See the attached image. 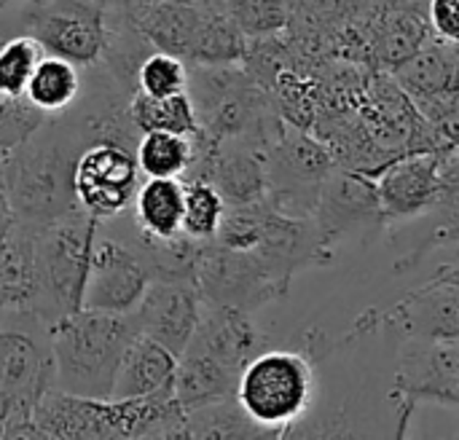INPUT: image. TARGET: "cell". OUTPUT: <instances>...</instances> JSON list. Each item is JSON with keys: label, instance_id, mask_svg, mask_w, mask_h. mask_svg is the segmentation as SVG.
I'll return each instance as SVG.
<instances>
[{"label": "cell", "instance_id": "cell-1", "mask_svg": "<svg viewBox=\"0 0 459 440\" xmlns=\"http://www.w3.org/2000/svg\"><path fill=\"white\" fill-rule=\"evenodd\" d=\"M94 140L75 108L46 118L30 137L3 153V180L13 220L40 231L83 212L75 199V164Z\"/></svg>", "mask_w": 459, "mask_h": 440}, {"label": "cell", "instance_id": "cell-2", "mask_svg": "<svg viewBox=\"0 0 459 440\" xmlns=\"http://www.w3.org/2000/svg\"><path fill=\"white\" fill-rule=\"evenodd\" d=\"M140 336L132 312L75 309L51 325L54 387L83 395L110 398L126 347Z\"/></svg>", "mask_w": 459, "mask_h": 440}, {"label": "cell", "instance_id": "cell-3", "mask_svg": "<svg viewBox=\"0 0 459 440\" xmlns=\"http://www.w3.org/2000/svg\"><path fill=\"white\" fill-rule=\"evenodd\" d=\"M51 387V323L24 306H0V427L5 438H35L32 414Z\"/></svg>", "mask_w": 459, "mask_h": 440}, {"label": "cell", "instance_id": "cell-4", "mask_svg": "<svg viewBox=\"0 0 459 440\" xmlns=\"http://www.w3.org/2000/svg\"><path fill=\"white\" fill-rule=\"evenodd\" d=\"M134 22L153 48L180 56L186 65L242 62L247 38L221 5L196 0H151Z\"/></svg>", "mask_w": 459, "mask_h": 440}, {"label": "cell", "instance_id": "cell-5", "mask_svg": "<svg viewBox=\"0 0 459 440\" xmlns=\"http://www.w3.org/2000/svg\"><path fill=\"white\" fill-rule=\"evenodd\" d=\"M237 403L272 438H288L315 398V363L304 352L264 349L239 374Z\"/></svg>", "mask_w": 459, "mask_h": 440}, {"label": "cell", "instance_id": "cell-6", "mask_svg": "<svg viewBox=\"0 0 459 440\" xmlns=\"http://www.w3.org/2000/svg\"><path fill=\"white\" fill-rule=\"evenodd\" d=\"M13 35L89 67L105 48V11L94 0H8L0 5V43Z\"/></svg>", "mask_w": 459, "mask_h": 440}, {"label": "cell", "instance_id": "cell-7", "mask_svg": "<svg viewBox=\"0 0 459 440\" xmlns=\"http://www.w3.org/2000/svg\"><path fill=\"white\" fill-rule=\"evenodd\" d=\"M100 220L75 212L35 231V312L51 325L81 309Z\"/></svg>", "mask_w": 459, "mask_h": 440}, {"label": "cell", "instance_id": "cell-8", "mask_svg": "<svg viewBox=\"0 0 459 440\" xmlns=\"http://www.w3.org/2000/svg\"><path fill=\"white\" fill-rule=\"evenodd\" d=\"M266 199L293 218H312L320 188L336 167L328 145L309 129L285 124L282 134L264 153Z\"/></svg>", "mask_w": 459, "mask_h": 440}, {"label": "cell", "instance_id": "cell-9", "mask_svg": "<svg viewBox=\"0 0 459 440\" xmlns=\"http://www.w3.org/2000/svg\"><path fill=\"white\" fill-rule=\"evenodd\" d=\"M196 288L207 304L237 306L245 312H255L288 293L253 250H234L215 239L202 242Z\"/></svg>", "mask_w": 459, "mask_h": 440}, {"label": "cell", "instance_id": "cell-10", "mask_svg": "<svg viewBox=\"0 0 459 440\" xmlns=\"http://www.w3.org/2000/svg\"><path fill=\"white\" fill-rule=\"evenodd\" d=\"M140 177L143 172L132 148L118 142H91L78 156L73 175L78 207L100 223L121 218L134 202L143 183Z\"/></svg>", "mask_w": 459, "mask_h": 440}, {"label": "cell", "instance_id": "cell-11", "mask_svg": "<svg viewBox=\"0 0 459 440\" xmlns=\"http://www.w3.org/2000/svg\"><path fill=\"white\" fill-rule=\"evenodd\" d=\"M151 282L153 274L145 258L140 255V250L129 239L102 231L100 223L89 258V274H86L81 306L129 315L134 312Z\"/></svg>", "mask_w": 459, "mask_h": 440}, {"label": "cell", "instance_id": "cell-12", "mask_svg": "<svg viewBox=\"0 0 459 440\" xmlns=\"http://www.w3.org/2000/svg\"><path fill=\"white\" fill-rule=\"evenodd\" d=\"M393 398L403 406L406 433L409 414L417 403L433 401L444 406H459V339H417L409 336L401 347Z\"/></svg>", "mask_w": 459, "mask_h": 440}, {"label": "cell", "instance_id": "cell-13", "mask_svg": "<svg viewBox=\"0 0 459 440\" xmlns=\"http://www.w3.org/2000/svg\"><path fill=\"white\" fill-rule=\"evenodd\" d=\"M312 220L317 223L323 239L331 247L344 237L379 231L382 223H387L377 196L374 177L339 164L331 169V175L320 188V199Z\"/></svg>", "mask_w": 459, "mask_h": 440}, {"label": "cell", "instance_id": "cell-14", "mask_svg": "<svg viewBox=\"0 0 459 440\" xmlns=\"http://www.w3.org/2000/svg\"><path fill=\"white\" fill-rule=\"evenodd\" d=\"M202 306L204 298L194 280H153L132 317L143 336L164 344L180 358L199 325Z\"/></svg>", "mask_w": 459, "mask_h": 440}, {"label": "cell", "instance_id": "cell-15", "mask_svg": "<svg viewBox=\"0 0 459 440\" xmlns=\"http://www.w3.org/2000/svg\"><path fill=\"white\" fill-rule=\"evenodd\" d=\"M444 156L433 151L401 153L377 175V196L385 220H411L438 204Z\"/></svg>", "mask_w": 459, "mask_h": 440}, {"label": "cell", "instance_id": "cell-16", "mask_svg": "<svg viewBox=\"0 0 459 440\" xmlns=\"http://www.w3.org/2000/svg\"><path fill=\"white\" fill-rule=\"evenodd\" d=\"M188 344L204 349L234 374H242V368L266 349V339L253 323V312L207 301Z\"/></svg>", "mask_w": 459, "mask_h": 440}, {"label": "cell", "instance_id": "cell-17", "mask_svg": "<svg viewBox=\"0 0 459 440\" xmlns=\"http://www.w3.org/2000/svg\"><path fill=\"white\" fill-rule=\"evenodd\" d=\"M382 320L393 323L406 339H459V285L436 274V280L390 306Z\"/></svg>", "mask_w": 459, "mask_h": 440}, {"label": "cell", "instance_id": "cell-18", "mask_svg": "<svg viewBox=\"0 0 459 440\" xmlns=\"http://www.w3.org/2000/svg\"><path fill=\"white\" fill-rule=\"evenodd\" d=\"M390 75L411 102L459 91V46L430 35L411 56L398 62Z\"/></svg>", "mask_w": 459, "mask_h": 440}, {"label": "cell", "instance_id": "cell-19", "mask_svg": "<svg viewBox=\"0 0 459 440\" xmlns=\"http://www.w3.org/2000/svg\"><path fill=\"white\" fill-rule=\"evenodd\" d=\"M175 371H178V355L167 349L164 344L134 336V341L126 347L110 398H151L159 393H172L175 387Z\"/></svg>", "mask_w": 459, "mask_h": 440}, {"label": "cell", "instance_id": "cell-20", "mask_svg": "<svg viewBox=\"0 0 459 440\" xmlns=\"http://www.w3.org/2000/svg\"><path fill=\"white\" fill-rule=\"evenodd\" d=\"M237 382H239V374L221 366L204 349L188 344L183 355L178 358L172 393H175V401L183 406V411H194V409L234 398Z\"/></svg>", "mask_w": 459, "mask_h": 440}, {"label": "cell", "instance_id": "cell-21", "mask_svg": "<svg viewBox=\"0 0 459 440\" xmlns=\"http://www.w3.org/2000/svg\"><path fill=\"white\" fill-rule=\"evenodd\" d=\"M35 290V231L13 220L8 234L0 239V306L32 309Z\"/></svg>", "mask_w": 459, "mask_h": 440}, {"label": "cell", "instance_id": "cell-22", "mask_svg": "<svg viewBox=\"0 0 459 440\" xmlns=\"http://www.w3.org/2000/svg\"><path fill=\"white\" fill-rule=\"evenodd\" d=\"M134 229L148 237H175L183 231V180L145 177L132 202Z\"/></svg>", "mask_w": 459, "mask_h": 440}, {"label": "cell", "instance_id": "cell-23", "mask_svg": "<svg viewBox=\"0 0 459 440\" xmlns=\"http://www.w3.org/2000/svg\"><path fill=\"white\" fill-rule=\"evenodd\" d=\"M81 86H83V75L81 67L65 56L56 54H43L27 81L24 97L43 113V116H59L67 108L75 105V99L81 97Z\"/></svg>", "mask_w": 459, "mask_h": 440}, {"label": "cell", "instance_id": "cell-24", "mask_svg": "<svg viewBox=\"0 0 459 440\" xmlns=\"http://www.w3.org/2000/svg\"><path fill=\"white\" fill-rule=\"evenodd\" d=\"M129 118L134 129L143 132H172L194 137L199 132V118L188 91L172 97H151L143 91H132L129 97Z\"/></svg>", "mask_w": 459, "mask_h": 440}, {"label": "cell", "instance_id": "cell-25", "mask_svg": "<svg viewBox=\"0 0 459 440\" xmlns=\"http://www.w3.org/2000/svg\"><path fill=\"white\" fill-rule=\"evenodd\" d=\"M143 177H186L194 164V137L172 132H143L134 145Z\"/></svg>", "mask_w": 459, "mask_h": 440}, {"label": "cell", "instance_id": "cell-26", "mask_svg": "<svg viewBox=\"0 0 459 440\" xmlns=\"http://www.w3.org/2000/svg\"><path fill=\"white\" fill-rule=\"evenodd\" d=\"M183 438H272V436L245 414L237 398H226V401L186 411Z\"/></svg>", "mask_w": 459, "mask_h": 440}, {"label": "cell", "instance_id": "cell-27", "mask_svg": "<svg viewBox=\"0 0 459 440\" xmlns=\"http://www.w3.org/2000/svg\"><path fill=\"white\" fill-rule=\"evenodd\" d=\"M245 38L280 35L290 27L293 0H218Z\"/></svg>", "mask_w": 459, "mask_h": 440}, {"label": "cell", "instance_id": "cell-28", "mask_svg": "<svg viewBox=\"0 0 459 440\" xmlns=\"http://www.w3.org/2000/svg\"><path fill=\"white\" fill-rule=\"evenodd\" d=\"M226 202L207 180H183V234L210 242L223 220Z\"/></svg>", "mask_w": 459, "mask_h": 440}, {"label": "cell", "instance_id": "cell-29", "mask_svg": "<svg viewBox=\"0 0 459 440\" xmlns=\"http://www.w3.org/2000/svg\"><path fill=\"white\" fill-rule=\"evenodd\" d=\"M46 48L30 35H13L0 43V97H24L27 81Z\"/></svg>", "mask_w": 459, "mask_h": 440}, {"label": "cell", "instance_id": "cell-30", "mask_svg": "<svg viewBox=\"0 0 459 440\" xmlns=\"http://www.w3.org/2000/svg\"><path fill=\"white\" fill-rule=\"evenodd\" d=\"M137 91L151 97H172L188 91V65L167 51L153 48L137 67Z\"/></svg>", "mask_w": 459, "mask_h": 440}, {"label": "cell", "instance_id": "cell-31", "mask_svg": "<svg viewBox=\"0 0 459 440\" xmlns=\"http://www.w3.org/2000/svg\"><path fill=\"white\" fill-rule=\"evenodd\" d=\"M48 116H43L27 97H0V153L30 137Z\"/></svg>", "mask_w": 459, "mask_h": 440}, {"label": "cell", "instance_id": "cell-32", "mask_svg": "<svg viewBox=\"0 0 459 440\" xmlns=\"http://www.w3.org/2000/svg\"><path fill=\"white\" fill-rule=\"evenodd\" d=\"M428 22L436 38L459 46V0H430Z\"/></svg>", "mask_w": 459, "mask_h": 440}, {"label": "cell", "instance_id": "cell-33", "mask_svg": "<svg viewBox=\"0 0 459 440\" xmlns=\"http://www.w3.org/2000/svg\"><path fill=\"white\" fill-rule=\"evenodd\" d=\"M100 3L102 11H113V13H129V16H137L151 0H94Z\"/></svg>", "mask_w": 459, "mask_h": 440}, {"label": "cell", "instance_id": "cell-34", "mask_svg": "<svg viewBox=\"0 0 459 440\" xmlns=\"http://www.w3.org/2000/svg\"><path fill=\"white\" fill-rule=\"evenodd\" d=\"M13 226V212L8 204V194H5V180H3V153H0V239L8 234V229Z\"/></svg>", "mask_w": 459, "mask_h": 440}, {"label": "cell", "instance_id": "cell-35", "mask_svg": "<svg viewBox=\"0 0 459 440\" xmlns=\"http://www.w3.org/2000/svg\"><path fill=\"white\" fill-rule=\"evenodd\" d=\"M196 3H210V5H215L218 0H196Z\"/></svg>", "mask_w": 459, "mask_h": 440}, {"label": "cell", "instance_id": "cell-36", "mask_svg": "<svg viewBox=\"0 0 459 440\" xmlns=\"http://www.w3.org/2000/svg\"><path fill=\"white\" fill-rule=\"evenodd\" d=\"M3 3H8V0H0V5H3Z\"/></svg>", "mask_w": 459, "mask_h": 440}]
</instances>
